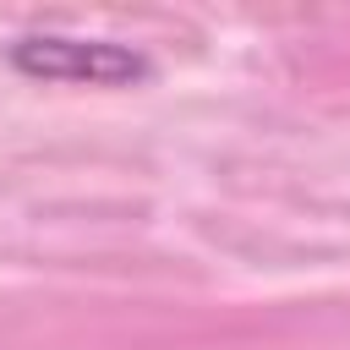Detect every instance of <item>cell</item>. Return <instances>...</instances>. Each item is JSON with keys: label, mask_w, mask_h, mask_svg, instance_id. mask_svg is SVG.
<instances>
[{"label": "cell", "mask_w": 350, "mask_h": 350, "mask_svg": "<svg viewBox=\"0 0 350 350\" xmlns=\"http://www.w3.org/2000/svg\"><path fill=\"white\" fill-rule=\"evenodd\" d=\"M22 77L38 82H88V88H131L153 77V60L115 38H71V33H27L5 49Z\"/></svg>", "instance_id": "cell-1"}]
</instances>
